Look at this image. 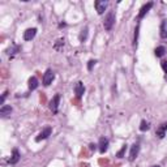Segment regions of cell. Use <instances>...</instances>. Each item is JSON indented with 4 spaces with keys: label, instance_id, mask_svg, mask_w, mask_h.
Masks as SVG:
<instances>
[{
    "label": "cell",
    "instance_id": "cell-1",
    "mask_svg": "<svg viewBox=\"0 0 167 167\" xmlns=\"http://www.w3.org/2000/svg\"><path fill=\"white\" fill-rule=\"evenodd\" d=\"M115 12H108V15L106 16V19H105V22H103V26H105V29L107 31H110L112 28H114V25H115Z\"/></svg>",
    "mask_w": 167,
    "mask_h": 167
},
{
    "label": "cell",
    "instance_id": "cell-2",
    "mask_svg": "<svg viewBox=\"0 0 167 167\" xmlns=\"http://www.w3.org/2000/svg\"><path fill=\"white\" fill-rule=\"evenodd\" d=\"M107 5H108L107 0H97V1H94V7H95V11L98 15H103Z\"/></svg>",
    "mask_w": 167,
    "mask_h": 167
},
{
    "label": "cell",
    "instance_id": "cell-3",
    "mask_svg": "<svg viewBox=\"0 0 167 167\" xmlns=\"http://www.w3.org/2000/svg\"><path fill=\"white\" fill-rule=\"evenodd\" d=\"M59 102H60V95L55 94L54 98L50 101V110L52 111V114H58V111H59Z\"/></svg>",
    "mask_w": 167,
    "mask_h": 167
},
{
    "label": "cell",
    "instance_id": "cell-4",
    "mask_svg": "<svg viewBox=\"0 0 167 167\" xmlns=\"http://www.w3.org/2000/svg\"><path fill=\"white\" fill-rule=\"evenodd\" d=\"M54 78H55V73H54L52 69H47L43 74V85L44 86H50L52 84Z\"/></svg>",
    "mask_w": 167,
    "mask_h": 167
},
{
    "label": "cell",
    "instance_id": "cell-5",
    "mask_svg": "<svg viewBox=\"0 0 167 167\" xmlns=\"http://www.w3.org/2000/svg\"><path fill=\"white\" fill-rule=\"evenodd\" d=\"M51 132H52V128H51V127L43 128V129H42V132H40L39 135L35 137V141H37V142H39V141H42V140L48 139V136L51 135Z\"/></svg>",
    "mask_w": 167,
    "mask_h": 167
},
{
    "label": "cell",
    "instance_id": "cell-6",
    "mask_svg": "<svg viewBox=\"0 0 167 167\" xmlns=\"http://www.w3.org/2000/svg\"><path fill=\"white\" fill-rule=\"evenodd\" d=\"M152 7H153V3H152V1H149V3L144 4V5L141 7V9H140V12H139V16H137V19H139V20L144 19V17H145V16H146V13H148L149 11L152 9Z\"/></svg>",
    "mask_w": 167,
    "mask_h": 167
},
{
    "label": "cell",
    "instance_id": "cell-7",
    "mask_svg": "<svg viewBox=\"0 0 167 167\" xmlns=\"http://www.w3.org/2000/svg\"><path fill=\"white\" fill-rule=\"evenodd\" d=\"M35 35H37V28H30V29H26V30L24 31V39L26 40V42L34 39Z\"/></svg>",
    "mask_w": 167,
    "mask_h": 167
},
{
    "label": "cell",
    "instance_id": "cell-8",
    "mask_svg": "<svg viewBox=\"0 0 167 167\" xmlns=\"http://www.w3.org/2000/svg\"><path fill=\"white\" fill-rule=\"evenodd\" d=\"M167 133V121L166 123H162L159 127L157 128V131H155V136L158 137V139H163L164 136H166Z\"/></svg>",
    "mask_w": 167,
    "mask_h": 167
},
{
    "label": "cell",
    "instance_id": "cell-9",
    "mask_svg": "<svg viewBox=\"0 0 167 167\" xmlns=\"http://www.w3.org/2000/svg\"><path fill=\"white\" fill-rule=\"evenodd\" d=\"M140 153V145L139 144H133L132 146H131V152H129V161L133 162L135 159L137 158V155H139Z\"/></svg>",
    "mask_w": 167,
    "mask_h": 167
},
{
    "label": "cell",
    "instance_id": "cell-10",
    "mask_svg": "<svg viewBox=\"0 0 167 167\" xmlns=\"http://www.w3.org/2000/svg\"><path fill=\"white\" fill-rule=\"evenodd\" d=\"M98 146H99V152L102 153V154H105L108 149V140L106 139V137H101V139H99V142H98Z\"/></svg>",
    "mask_w": 167,
    "mask_h": 167
},
{
    "label": "cell",
    "instance_id": "cell-11",
    "mask_svg": "<svg viewBox=\"0 0 167 167\" xmlns=\"http://www.w3.org/2000/svg\"><path fill=\"white\" fill-rule=\"evenodd\" d=\"M74 93H76V97L77 98H81L85 93V86H84V84L81 81H78L76 85H74Z\"/></svg>",
    "mask_w": 167,
    "mask_h": 167
},
{
    "label": "cell",
    "instance_id": "cell-12",
    "mask_svg": "<svg viewBox=\"0 0 167 167\" xmlns=\"http://www.w3.org/2000/svg\"><path fill=\"white\" fill-rule=\"evenodd\" d=\"M20 158H21L20 152L17 150V149H13L12 150V157H11V159H9V164H16L17 162L20 161Z\"/></svg>",
    "mask_w": 167,
    "mask_h": 167
},
{
    "label": "cell",
    "instance_id": "cell-13",
    "mask_svg": "<svg viewBox=\"0 0 167 167\" xmlns=\"http://www.w3.org/2000/svg\"><path fill=\"white\" fill-rule=\"evenodd\" d=\"M12 114V107L11 106H1V108H0V116L1 118H7V116H9V115Z\"/></svg>",
    "mask_w": 167,
    "mask_h": 167
},
{
    "label": "cell",
    "instance_id": "cell-14",
    "mask_svg": "<svg viewBox=\"0 0 167 167\" xmlns=\"http://www.w3.org/2000/svg\"><path fill=\"white\" fill-rule=\"evenodd\" d=\"M159 34L162 38H167V20H163L159 28Z\"/></svg>",
    "mask_w": 167,
    "mask_h": 167
},
{
    "label": "cell",
    "instance_id": "cell-15",
    "mask_svg": "<svg viewBox=\"0 0 167 167\" xmlns=\"http://www.w3.org/2000/svg\"><path fill=\"white\" fill-rule=\"evenodd\" d=\"M38 85H39V84H38L37 77H30L29 78V90H31V91L35 90L38 87Z\"/></svg>",
    "mask_w": 167,
    "mask_h": 167
},
{
    "label": "cell",
    "instance_id": "cell-16",
    "mask_svg": "<svg viewBox=\"0 0 167 167\" xmlns=\"http://www.w3.org/2000/svg\"><path fill=\"white\" fill-rule=\"evenodd\" d=\"M87 35H89V29H87V28H84L82 30H81L80 35H78V39H80V42H85V40L87 39Z\"/></svg>",
    "mask_w": 167,
    "mask_h": 167
},
{
    "label": "cell",
    "instance_id": "cell-17",
    "mask_svg": "<svg viewBox=\"0 0 167 167\" xmlns=\"http://www.w3.org/2000/svg\"><path fill=\"white\" fill-rule=\"evenodd\" d=\"M164 52H166V48H164L163 46H159V47H157V48L154 50V54H155L157 58H162V56L164 55Z\"/></svg>",
    "mask_w": 167,
    "mask_h": 167
},
{
    "label": "cell",
    "instance_id": "cell-18",
    "mask_svg": "<svg viewBox=\"0 0 167 167\" xmlns=\"http://www.w3.org/2000/svg\"><path fill=\"white\" fill-rule=\"evenodd\" d=\"M19 51H20V46L12 44V47H9V48L7 50V54H8V55H15V54H17Z\"/></svg>",
    "mask_w": 167,
    "mask_h": 167
},
{
    "label": "cell",
    "instance_id": "cell-19",
    "mask_svg": "<svg viewBox=\"0 0 167 167\" xmlns=\"http://www.w3.org/2000/svg\"><path fill=\"white\" fill-rule=\"evenodd\" d=\"M149 129H150V123L146 120L141 121V124H140V131H141V132H145V131H149Z\"/></svg>",
    "mask_w": 167,
    "mask_h": 167
},
{
    "label": "cell",
    "instance_id": "cell-20",
    "mask_svg": "<svg viewBox=\"0 0 167 167\" xmlns=\"http://www.w3.org/2000/svg\"><path fill=\"white\" fill-rule=\"evenodd\" d=\"M62 47H64V39L63 38H60V39L56 40V43L54 44V48L55 50H60Z\"/></svg>",
    "mask_w": 167,
    "mask_h": 167
},
{
    "label": "cell",
    "instance_id": "cell-21",
    "mask_svg": "<svg viewBox=\"0 0 167 167\" xmlns=\"http://www.w3.org/2000/svg\"><path fill=\"white\" fill-rule=\"evenodd\" d=\"M95 63H97V60L95 59H90L89 62H87V71H93V67L95 65Z\"/></svg>",
    "mask_w": 167,
    "mask_h": 167
},
{
    "label": "cell",
    "instance_id": "cell-22",
    "mask_svg": "<svg viewBox=\"0 0 167 167\" xmlns=\"http://www.w3.org/2000/svg\"><path fill=\"white\" fill-rule=\"evenodd\" d=\"M125 150H127V145L124 144V145L121 146V149L118 152V158H123V155H124V153H125Z\"/></svg>",
    "mask_w": 167,
    "mask_h": 167
},
{
    "label": "cell",
    "instance_id": "cell-23",
    "mask_svg": "<svg viewBox=\"0 0 167 167\" xmlns=\"http://www.w3.org/2000/svg\"><path fill=\"white\" fill-rule=\"evenodd\" d=\"M137 37H139V26L135 30V39H133V46H137Z\"/></svg>",
    "mask_w": 167,
    "mask_h": 167
},
{
    "label": "cell",
    "instance_id": "cell-24",
    "mask_svg": "<svg viewBox=\"0 0 167 167\" xmlns=\"http://www.w3.org/2000/svg\"><path fill=\"white\" fill-rule=\"evenodd\" d=\"M7 94H8V91H4V94L1 95V99H0V103L4 106V101H5V98H7Z\"/></svg>",
    "mask_w": 167,
    "mask_h": 167
},
{
    "label": "cell",
    "instance_id": "cell-25",
    "mask_svg": "<svg viewBox=\"0 0 167 167\" xmlns=\"http://www.w3.org/2000/svg\"><path fill=\"white\" fill-rule=\"evenodd\" d=\"M162 68H163V71L167 73V60H164V62H162Z\"/></svg>",
    "mask_w": 167,
    "mask_h": 167
},
{
    "label": "cell",
    "instance_id": "cell-26",
    "mask_svg": "<svg viewBox=\"0 0 167 167\" xmlns=\"http://www.w3.org/2000/svg\"><path fill=\"white\" fill-rule=\"evenodd\" d=\"M95 146L97 145H94V144H90V150H95Z\"/></svg>",
    "mask_w": 167,
    "mask_h": 167
},
{
    "label": "cell",
    "instance_id": "cell-27",
    "mask_svg": "<svg viewBox=\"0 0 167 167\" xmlns=\"http://www.w3.org/2000/svg\"><path fill=\"white\" fill-rule=\"evenodd\" d=\"M63 26H65V22H60L59 24V28H63Z\"/></svg>",
    "mask_w": 167,
    "mask_h": 167
},
{
    "label": "cell",
    "instance_id": "cell-28",
    "mask_svg": "<svg viewBox=\"0 0 167 167\" xmlns=\"http://www.w3.org/2000/svg\"><path fill=\"white\" fill-rule=\"evenodd\" d=\"M152 167H161V166H158V164H155V166H152Z\"/></svg>",
    "mask_w": 167,
    "mask_h": 167
}]
</instances>
